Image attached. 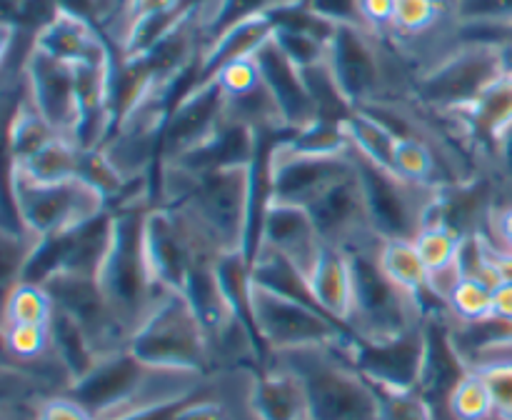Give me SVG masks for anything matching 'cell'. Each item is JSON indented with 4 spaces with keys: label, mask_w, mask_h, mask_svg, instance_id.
Wrapping results in <instances>:
<instances>
[{
    "label": "cell",
    "mask_w": 512,
    "mask_h": 420,
    "mask_svg": "<svg viewBox=\"0 0 512 420\" xmlns=\"http://www.w3.org/2000/svg\"><path fill=\"white\" fill-rule=\"evenodd\" d=\"M208 380L210 375L155 368L125 348L100 358L83 380L70 385L68 395L78 400L95 420H120L138 410L193 393Z\"/></svg>",
    "instance_id": "obj_1"
},
{
    "label": "cell",
    "mask_w": 512,
    "mask_h": 420,
    "mask_svg": "<svg viewBox=\"0 0 512 420\" xmlns=\"http://www.w3.org/2000/svg\"><path fill=\"white\" fill-rule=\"evenodd\" d=\"M270 363L283 365L300 380L310 420H380L378 390L345 348L285 350Z\"/></svg>",
    "instance_id": "obj_2"
},
{
    "label": "cell",
    "mask_w": 512,
    "mask_h": 420,
    "mask_svg": "<svg viewBox=\"0 0 512 420\" xmlns=\"http://www.w3.org/2000/svg\"><path fill=\"white\" fill-rule=\"evenodd\" d=\"M150 205V195H135L115 205L113 245L98 275L105 298L130 335L163 293V288L155 285L145 255V215Z\"/></svg>",
    "instance_id": "obj_3"
},
{
    "label": "cell",
    "mask_w": 512,
    "mask_h": 420,
    "mask_svg": "<svg viewBox=\"0 0 512 420\" xmlns=\"http://www.w3.org/2000/svg\"><path fill=\"white\" fill-rule=\"evenodd\" d=\"M378 245L380 238L345 250L353 275V308H350L348 328L370 343L400 338L420 328L425 320L423 305L400 285H395L380 268Z\"/></svg>",
    "instance_id": "obj_4"
},
{
    "label": "cell",
    "mask_w": 512,
    "mask_h": 420,
    "mask_svg": "<svg viewBox=\"0 0 512 420\" xmlns=\"http://www.w3.org/2000/svg\"><path fill=\"white\" fill-rule=\"evenodd\" d=\"M128 350L155 368L200 375L215 373L203 323L180 290L163 288L150 313L130 335Z\"/></svg>",
    "instance_id": "obj_5"
},
{
    "label": "cell",
    "mask_w": 512,
    "mask_h": 420,
    "mask_svg": "<svg viewBox=\"0 0 512 420\" xmlns=\"http://www.w3.org/2000/svg\"><path fill=\"white\" fill-rule=\"evenodd\" d=\"M500 75L505 73L495 45L455 43L415 73L413 100L433 115L463 113Z\"/></svg>",
    "instance_id": "obj_6"
},
{
    "label": "cell",
    "mask_w": 512,
    "mask_h": 420,
    "mask_svg": "<svg viewBox=\"0 0 512 420\" xmlns=\"http://www.w3.org/2000/svg\"><path fill=\"white\" fill-rule=\"evenodd\" d=\"M355 173L363 185L368 218L380 240H415L430 223L443 188L413 183L373 163L353 148Z\"/></svg>",
    "instance_id": "obj_7"
},
{
    "label": "cell",
    "mask_w": 512,
    "mask_h": 420,
    "mask_svg": "<svg viewBox=\"0 0 512 420\" xmlns=\"http://www.w3.org/2000/svg\"><path fill=\"white\" fill-rule=\"evenodd\" d=\"M8 193L13 195L25 228L35 238L65 233L110 208L108 198L85 178L35 183L10 168Z\"/></svg>",
    "instance_id": "obj_8"
},
{
    "label": "cell",
    "mask_w": 512,
    "mask_h": 420,
    "mask_svg": "<svg viewBox=\"0 0 512 420\" xmlns=\"http://www.w3.org/2000/svg\"><path fill=\"white\" fill-rule=\"evenodd\" d=\"M253 313L270 358L275 353L298 348H348L358 338L340 320L330 318L310 305L280 298L270 290L258 288L255 283Z\"/></svg>",
    "instance_id": "obj_9"
},
{
    "label": "cell",
    "mask_w": 512,
    "mask_h": 420,
    "mask_svg": "<svg viewBox=\"0 0 512 420\" xmlns=\"http://www.w3.org/2000/svg\"><path fill=\"white\" fill-rule=\"evenodd\" d=\"M43 288L50 293L55 308L68 313L88 333L90 343L95 345L100 358L128 348V328L118 320L98 278L78 273H58Z\"/></svg>",
    "instance_id": "obj_10"
},
{
    "label": "cell",
    "mask_w": 512,
    "mask_h": 420,
    "mask_svg": "<svg viewBox=\"0 0 512 420\" xmlns=\"http://www.w3.org/2000/svg\"><path fill=\"white\" fill-rule=\"evenodd\" d=\"M425 355L420 370L418 393L428 400L438 420H448V403L458 385L470 375L468 358L460 350L453 330V315L448 310L425 313Z\"/></svg>",
    "instance_id": "obj_11"
},
{
    "label": "cell",
    "mask_w": 512,
    "mask_h": 420,
    "mask_svg": "<svg viewBox=\"0 0 512 420\" xmlns=\"http://www.w3.org/2000/svg\"><path fill=\"white\" fill-rule=\"evenodd\" d=\"M25 93L55 133L75 140L80 125V100L73 65L43 53L35 45L25 65Z\"/></svg>",
    "instance_id": "obj_12"
},
{
    "label": "cell",
    "mask_w": 512,
    "mask_h": 420,
    "mask_svg": "<svg viewBox=\"0 0 512 420\" xmlns=\"http://www.w3.org/2000/svg\"><path fill=\"white\" fill-rule=\"evenodd\" d=\"M285 140L273 155V200L278 203L308 208L323 190L355 173L353 150L343 155H308L290 150Z\"/></svg>",
    "instance_id": "obj_13"
},
{
    "label": "cell",
    "mask_w": 512,
    "mask_h": 420,
    "mask_svg": "<svg viewBox=\"0 0 512 420\" xmlns=\"http://www.w3.org/2000/svg\"><path fill=\"white\" fill-rule=\"evenodd\" d=\"M345 353L353 360L355 368L378 388L418 390L425 355L423 325L385 343L355 338L345 348Z\"/></svg>",
    "instance_id": "obj_14"
},
{
    "label": "cell",
    "mask_w": 512,
    "mask_h": 420,
    "mask_svg": "<svg viewBox=\"0 0 512 420\" xmlns=\"http://www.w3.org/2000/svg\"><path fill=\"white\" fill-rule=\"evenodd\" d=\"M308 213L323 243L335 245V248L353 250L358 245L370 243V240H378L373 225H370L368 205H365L358 173L348 175V178L338 180L328 190H323L308 205Z\"/></svg>",
    "instance_id": "obj_15"
},
{
    "label": "cell",
    "mask_w": 512,
    "mask_h": 420,
    "mask_svg": "<svg viewBox=\"0 0 512 420\" xmlns=\"http://www.w3.org/2000/svg\"><path fill=\"white\" fill-rule=\"evenodd\" d=\"M253 58L258 63V70L263 75L265 85H268L270 95H273L280 113H283L285 125L293 133H298V130L318 123V113H315V103L308 93V85H305L303 70L285 55L275 35L268 43L260 45Z\"/></svg>",
    "instance_id": "obj_16"
},
{
    "label": "cell",
    "mask_w": 512,
    "mask_h": 420,
    "mask_svg": "<svg viewBox=\"0 0 512 420\" xmlns=\"http://www.w3.org/2000/svg\"><path fill=\"white\" fill-rule=\"evenodd\" d=\"M323 245V238H320L308 208L293 203H278V200L270 203L268 215H265L260 250H278L310 275L315 260L323 253Z\"/></svg>",
    "instance_id": "obj_17"
},
{
    "label": "cell",
    "mask_w": 512,
    "mask_h": 420,
    "mask_svg": "<svg viewBox=\"0 0 512 420\" xmlns=\"http://www.w3.org/2000/svg\"><path fill=\"white\" fill-rule=\"evenodd\" d=\"M250 408L258 415V420H310L303 385L288 368L278 363L253 370Z\"/></svg>",
    "instance_id": "obj_18"
},
{
    "label": "cell",
    "mask_w": 512,
    "mask_h": 420,
    "mask_svg": "<svg viewBox=\"0 0 512 420\" xmlns=\"http://www.w3.org/2000/svg\"><path fill=\"white\" fill-rule=\"evenodd\" d=\"M380 268L385 270L395 285L413 295L425 313L448 310V305L430 290V270L420 258L415 240H380L378 245Z\"/></svg>",
    "instance_id": "obj_19"
},
{
    "label": "cell",
    "mask_w": 512,
    "mask_h": 420,
    "mask_svg": "<svg viewBox=\"0 0 512 420\" xmlns=\"http://www.w3.org/2000/svg\"><path fill=\"white\" fill-rule=\"evenodd\" d=\"M308 278L320 308L330 318L348 325L350 308H353V275H350L348 253L343 248L325 243L323 253L315 260Z\"/></svg>",
    "instance_id": "obj_20"
},
{
    "label": "cell",
    "mask_w": 512,
    "mask_h": 420,
    "mask_svg": "<svg viewBox=\"0 0 512 420\" xmlns=\"http://www.w3.org/2000/svg\"><path fill=\"white\" fill-rule=\"evenodd\" d=\"M250 278H253V283L258 285V288L270 290V293L280 295V298L295 300V303L310 305V308L325 313V310L320 308L318 300H315L308 273H305L298 263H293L288 255L278 253V250H260L258 258L250 265Z\"/></svg>",
    "instance_id": "obj_21"
},
{
    "label": "cell",
    "mask_w": 512,
    "mask_h": 420,
    "mask_svg": "<svg viewBox=\"0 0 512 420\" xmlns=\"http://www.w3.org/2000/svg\"><path fill=\"white\" fill-rule=\"evenodd\" d=\"M50 340H53L55 358H58V363L68 373L70 385L83 380L98 365L100 353L90 343L88 333L68 313L58 308H55L53 318H50Z\"/></svg>",
    "instance_id": "obj_22"
},
{
    "label": "cell",
    "mask_w": 512,
    "mask_h": 420,
    "mask_svg": "<svg viewBox=\"0 0 512 420\" xmlns=\"http://www.w3.org/2000/svg\"><path fill=\"white\" fill-rule=\"evenodd\" d=\"M83 153L85 150L75 140L55 138L53 143L38 150L33 158L20 165L10 163V168L18 170L25 178L35 180V183H60V180L83 178Z\"/></svg>",
    "instance_id": "obj_23"
},
{
    "label": "cell",
    "mask_w": 512,
    "mask_h": 420,
    "mask_svg": "<svg viewBox=\"0 0 512 420\" xmlns=\"http://www.w3.org/2000/svg\"><path fill=\"white\" fill-rule=\"evenodd\" d=\"M55 313V303L43 285L15 283L5 290L3 323L13 325H48Z\"/></svg>",
    "instance_id": "obj_24"
},
{
    "label": "cell",
    "mask_w": 512,
    "mask_h": 420,
    "mask_svg": "<svg viewBox=\"0 0 512 420\" xmlns=\"http://www.w3.org/2000/svg\"><path fill=\"white\" fill-rule=\"evenodd\" d=\"M3 353L5 363L33 365L53 355L48 325H13L3 323Z\"/></svg>",
    "instance_id": "obj_25"
},
{
    "label": "cell",
    "mask_w": 512,
    "mask_h": 420,
    "mask_svg": "<svg viewBox=\"0 0 512 420\" xmlns=\"http://www.w3.org/2000/svg\"><path fill=\"white\" fill-rule=\"evenodd\" d=\"M448 313L458 323H475L493 315V288L473 278H460L445 298Z\"/></svg>",
    "instance_id": "obj_26"
},
{
    "label": "cell",
    "mask_w": 512,
    "mask_h": 420,
    "mask_svg": "<svg viewBox=\"0 0 512 420\" xmlns=\"http://www.w3.org/2000/svg\"><path fill=\"white\" fill-rule=\"evenodd\" d=\"M493 418V398L480 378L478 370H470L468 378L458 385L448 403V420H490Z\"/></svg>",
    "instance_id": "obj_27"
},
{
    "label": "cell",
    "mask_w": 512,
    "mask_h": 420,
    "mask_svg": "<svg viewBox=\"0 0 512 420\" xmlns=\"http://www.w3.org/2000/svg\"><path fill=\"white\" fill-rule=\"evenodd\" d=\"M480 378L485 380L493 398V418L490 420H512V355L485 360L475 365Z\"/></svg>",
    "instance_id": "obj_28"
},
{
    "label": "cell",
    "mask_w": 512,
    "mask_h": 420,
    "mask_svg": "<svg viewBox=\"0 0 512 420\" xmlns=\"http://www.w3.org/2000/svg\"><path fill=\"white\" fill-rule=\"evenodd\" d=\"M380 420H438L435 410L418 390H388L378 388Z\"/></svg>",
    "instance_id": "obj_29"
},
{
    "label": "cell",
    "mask_w": 512,
    "mask_h": 420,
    "mask_svg": "<svg viewBox=\"0 0 512 420\" xmlns=\"http://www.w3.org/2000/svg\"><path fill=\"white\" fill-rule=\"evenodd\" d=\"M38 420H95L83 405L75 398H70L68 393L50 395L40 403L38 408Z\"/></svg>",
    "instance_id": "obj_30"
},
{
    "label": "cell",
    "mask_w": 512,
    "mask_h": 420,
    "mask_svg": "<svg viewBox=\"0 0 512 420\" xmlns=\"http://www.w3.org/2000/svg\"><path fill=\"white\" fill-rule=\"evenodd\" d=\"M210 378H213V375H210ZM203 388L193 390V393H188V395H180V398H175V400H168V403H160V405H153V408L138 410V413L128 415V418H120V420H178L180 413L185 410V405H188L190 400H193Z\"/></svg>",
    "instance_id": "obj_31"
},
{
    "label": "cell",
    "mask_w": 512,
    "mask_h": 420,
    "mask_svg": "<svg viewBox=\"0 0 512 420\" xmlns=\"http://www.w3.org/2000/svg\"><path fill=\"white\" fill-rule=\"evenodd\" d=\"M490 230H493V240L500 248L512 253V203L495 205L493 215H490Z\"/></svg>",
    "instance_id": "obj_32"
},
{
    "label": "cell",
    "mask_w": 512,
    "mask_h": 420,
    "mask_svg": "<svg viewBox=\"0 0 512 420\" xmlns=\"http://www.w3.org/2000/svg\"><path fill=\"white\" fill-rule=\"evenodd\" d=\"M493 163H495V168H498L500 178H503L505 183L512 185V123H510V128L500 135L498 145H495Z\"/></svg>",
    "instance_id": "obj_33"
},
{
    "label": "cell",
    "mask_w": 512,
    "mask_h": 420,
    "mask_svg": "<svg viewBox=\"0 0 512 420\" xmlns=\"http://www.w3.org/2000/svg\"><path fill=\"white\" fill-rule=\"evenodd\" d=\"M488 253H490V265H493L495 275H498L500 283H512V253L510 250L500 248L493 238H488Z\"/></svg>",
    "instance_id": "obj_34"
},
{
    "label": "cell",
    "mask_w": 512,
    "mask_h": 420,
    "mask_svg": "<svg viewBox=\"0 0 512 420\" xmlns=\"http://www.w3.org/2000/svg\"><path fill=\"white\" fill-rule=\"evenodd\" d=\"M493 315L512 320V283H500L493 288Z\"/></svg>",
    "instance_id": "obj_35"
}]
</instances>
